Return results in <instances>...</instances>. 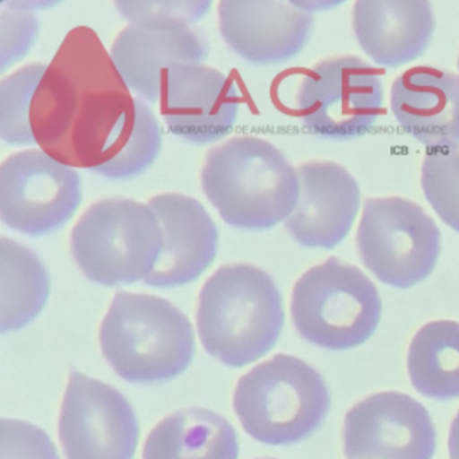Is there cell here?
Segmentation results:
<instances>
[{
    "mask_svg": "<svg viewBox=\"0 0 459 459\" xmlns=\"http://www.w3.org/2000/svg\"><path fill=\"white\" fill-rule=\"evenodd\" d=\"M95 33L68 34L39 82L30 109L37 143L64 165L92 169L125 149L136 99Z\"/></svg>",
    "mask_w": 459,
    "mask_h": 459,
    "instance_id": "1",
    "label": "cell"
},
{
    "mask_svg": "<svg viewBox=\"0 0 459 459\" xmlns=\"http://www.w3.org/2000/svg\"><path fill=\"white\" fill-rule=\"evenodd\" d=\"M201 184L221 219L238 230L275 228L299 200L297 170L278 147L257 136H236L213 147Z\"/></svg>",
    "mask_w": 459,
    "mask_h": 459,
    "instance_id": "2",
    "label": "cell"
},
{
    "mask_svg": "<svg viewBox=\"0 0 459 459\" xmlns=\"http://www.w3.org/2000/svg\"><path fill=\"white\" fill-rule=\"evenodd\" d=\"M286 321L273 279L251 264L219 268L201 289L197 329L204 348L230 368L267 356Z\"/></svg>",
    "mask_w": 459,
    "mask_h": 459,
    "instance_id": "3",
    "label": "cell"
},
{
    "mask_svg": "<svg viewBox=\"0 0 459 459\" xmlns=\"http://www.w3.org/2000/svg\"><path fill=\"white\" fill-rule=\"evenodd\" d=\"M99 340L107 361L130 383H168L181 376L195 356L192 322L155 295L117 292Z\"/></svg>",
    "mask_w": 459,
    "mask_h": 459,
    "instance_id": "4",
    "label": "cell"
},
{
    "mask_svg": "<svg viewBox=\"0 0 459 459\" xmlns=\"http://www.w3.org/2000/svg\"><path fill=\"white\" fill-rule=\"evenodd\" d=\"M233 408L249 437L265 445L289 446L318 431L332 408V394L318 370L281 353L238 380Z\"/></svg>",
    "mask_w": 459,
    "mask_h": 459,
    "instance_id": "5",
    "label": "cell"
},
{
    "mask_svg": "<svg viewBox=\"0 0 459 459\" xmlns=\"http://www.w3.org/2000/svg\"><path fill=\"white\" fill-rule=\"evenodd\" d=\"M162 246V230L152 209L130 198L93 204L71 233L74 262L91 281L101 286L146 281Z\"/></svg>",
    "mask_w": 459,
    "mask_h": 459,
    "instance_id": "6",
    "label": "cell"
},
{
    "mask_svg": "<svg viewBox=\"0 0 459 459\" xmlns=\"http://www.w3.org/2000/svg\"><path fill=\"white\" fill-rule=\"evenodd\" d=\"M383 302L359 268L330 257L306 271L291 295L298 333L326 351H345L367 342L377 330Z\"/></svg>",
    "mask_w": 459,
    "mask_h": 459,
    "instance_id": "7",
    "label": "cell"
},
{
    "mask_svg": "<svg viewBox=\"0 0 459 459\" xmlns=\"http://www.w3.org/2000/svg\"><path fill=\"white\" fill-rule=\"evenodd\" d=\"M357 248L377 281L408 290L434 273L442 238L419 204L402 197L369 198L357 230Z\"/></svg>",
    "mask_w": 459,
    "mask_h": 459,
    "instance_id": "8",
    "label": "cell"
},
{
    "mask_svg": "<svg viewBox=\"0 0 459 459\" xmlns=\"http://www.w3.org/2000/svg\"><path fill=\"white\" fill-rule=\"evenodd\" d=\"M297 111L319 138L349 141L365 135L384 112L381 71L354 56L321 61L300 80Z\"/></svg>",
    "mask_w": 459,
    "mask_h": 459,
    "instance_id": "9",
    "label": "cell"
},
{
    "mask_svg": "<svg viewBox=\"0 0 459 459\" xmlns=\"http://www.w3.org/2000/svg\"><path fill=\"white\" fill-rule=\"evenodd\" d=\"M82 201L77 171L44 150L17 152L0 166V216L22 235L57 232L74 219Z\"/></svg>",
    "mask_w": 459,
    "mask_h": 459,
    "instance_id": "10",
    "label": "cell"
},
{
    "mask_svg": "<svg viewBox=\"0 0 459 459\" xmlns=\"http://www.w3.org/2000/svg\"><path fill=\"white\" fill-rule=\"evenodd\" d=\"M58 434L68 459H133L141 427L122 392L74 369Z\"/></svg>",
    "mask_w": 459,
    "mask_h": 459,
    "instance_id": "11",
    "label": "cell"
},
{
    "mask_svg": "<svg viewBox=\"0 0 459 459\" xmlns=\"http://www.w3.org/2000/svg\"><path fill=\"white\" fill-rule=\"evenodd\" d=\"M342 437L349 459H432L437 451L429 411L402 392H378L353 405Z\"/></svg>",
    "mask_w": 459,
    "mask_h": 459,
    "instance_id": "12",
    "label": "cell"
},
{
    "mask_svg": "<svg viewBox=\"0 0 459 459\" xmlns=\"http://www.w3.org/2000/svg\"><path fill=\"white\" fill-rule=\"evenodd\" d=\"M163 120L187 143L206 146L232 133L241 99L230 77L203 64H174L162 91Z\"/></svg>",
    "mask_w": 459,
    "mask_h": 459,
    "instance_id": "13",
    "label": "cell"
},
{
    "mask_svg": "<svg viewBox=\"0 0 459 459\" xmlns=\"http://www.w3.org/2000/svg\"><path fill=\"white\" fill-rule=\"evenodd\" d=\"M219 28L228 47L255 65L292 60L305 50L314 31L310 13L291 2L224 0Z\"/></svg>",
    "mask_w": 459,
    "mask_h": 459,
    "instance_id": "14",
    "label": "cell"
},
{
    "mask_svg": "<svg viewBox=\"0 0 459 459\" xmlns=\"http://www.w3.org/2000/svg\"><path fill=\"white\" fill-rule=\"evenodd\" d=\"M297 173L299 200L286 220L287 232L305 248L334 249L359 214V184L346 169L330 160L303 163Z\"/></svg>",
    "mask_w": 459,
    "mask_h": 459,
    "instance_id": "15",
    "label": "cell"
},
{
    "mask_svg": "<svg viewBox=\"0 0 459 459\" xmlns=\"http://www.w3.org/2000/svg\"><path fill=\"white\" fill-rule=\"evenodd\" d=\"M162 230L163 246L144 283L174 289L197 281L214 262L219 230L203 204L178 193L155 195L149 203Z\"/></svg>",
    "mask_w": 459,
    "mask_h": 459,
    "instance_id": "16",
    "label": "cell"
},
{
    "mask_svg": "<svg viewBox=\"0 0 459 459\" xmlns=\"http://www.w3.org/2000/svg\"><path fill=\"white\" fill-rule=\"evenodd\" d=\"M391 108L400 127L431 150L459 147V76L416 66L394 80Z\"/></svg>",
    "mask_w": 459,
    "mask_h": 459,
    "instance_id": "17",
    "label": "cell"
},
{
    "mask_svg": "<svg viewBox=\"0 0 459 459\" xmlns=\"http://www.w3.org/2000/svg\"><path fill=\"white\" fill-rule=\"evenodd\" d=\"M351 25L359 47L376 65L396 69L426 53L437 21L431 4L424 0H359Z\"/></svg>",
    "mask_w": 459,
    "mask_h": 459,
    "instance_id": "18",
    "label": "cell"
},
{
    "mask_svg": "<svg viewBox=\"0 0 459 459\" xmlns=\"http://www.w3.org/2000/svg\"><path fill=\"white\" fill-rule=\"evenodd\" d=\"M208 45L192 28L147 29L130 25L112 44L115 68L131 92L146 103L162 98L166 72L174 64H203Z\"/></svg>",
    "mask_w": 459,
    "mask_h": 459,
    "instance_id": "19",
    "label": "cell"
},
{
    "mask_svg": "<svg viewBox=\"0 0 459 459\" xmlns=\"http://www.w3.org/2000/svg\"><path fill=\"white\" fill-rule=\"evenodd\" d=\"M240 443L230 420L203 407L166 416L143 447V459H238Z\"/></svg>",
    "mask_w": 459,
    "mask_h": 459,
    "instance_id": "20",
    "label": "cell"
},
{
    "mask_svg": "<svg viewBox=\"0 0 459 459\" xmlns=\"http://www.w3.org/2000/svg\"><path fill=\"white\" fill-rule=\"evenodd\" d=\"M0 329L2 333L22 329L47 306L50 276L39 257L22 244L0 240Z\"/></svg>",
    "mask_w": 459,
    "mask_h": 459,
    "instance_id": "21",
    "label": "cell"
},
{
    "mask_svg": "<svg viewBox=\"0 0 459 459\" xmlns=\"http://www.w3.org/2000/svg\"><path fill=\"white\" fill-rule=\"evenodd\" d=\"M407 369L413 388L432 400L459 397V322L437 319L413 335Z\"/></svg>",
    "mask_w": 459,
    "mask_h": 459,
    "instance_id": "22",
    "label": "cell"
},
{
    "mask_svg": "<svg viewBox=\"0 0 459 459\" xmlns=\"http://www.w3.org/2000/svg\"><path fill=\"white\" fill-rule=\"evenodd\" d=\"M47 69L45 64H29L0 82V136L12 146L37 144L30 109Z\"/></svg>",
    "mask_w": 459,
    "mask_h": 459,
    "instance_id": "23",
    "label": "cell"
},
{
    "mask_svg": "<svg viewBox=\"0 0 459 459\" xmlns=\"http://www.w3.org/2000/svg\"><path fill=\"white\" fill-rule=\"evenodd\" d=\"M135 127L125 149L117 158L92 169L112 181H126L146 173L162 152V131L154 112L142 99H136Z\"/></svg>",
    "mask_w": 459,
    "mask_h": 459,
    "instance_id": "24",
    "label": "cell"
},
{
    "mask_svg": "<svg viewBox=\"0 0 459 459\" xmlns=\"http://www.w3.org/2000/svg\"><path fill=\"white\" fill-rule=\"evenodd\" d=\"M420 184L437 216L459 233V147L427 152Z\"/></svg>",
    "mask_w": 459,
    "mask_h": 459,
    "instance_id": "25",
    "label": "cell"
},
{
    "mask_svg": "<svg viewBox=\"0 0 459 459\" xmlns=\"http://www.w3.org/2000/svg\"><path fill=\"white\" fill-rule=\"evenodd\" d=\"M212 2L195 0H152V2H117V9L131 25L147 29L190 28L205 17Z\"/></svg>",
    "mask_w": 459,
    "mask_h": 459,
    "instance_id": "26",
    "label": "cell"
},
{
    "mask_svg": "<svg viewBox=\"0 0 459 459\" xmlns=\"http://www.w3.org/2000/svg\"><path fill=\"white\" fill-rule=\"evenodd\" d=\"M0 459H61L49 435L36 424L4 419L0 424Z\"/></svg>",
    "mask_w": 459,
    "mask_h": 459,
    "instance_id": "27",
    "label": "cell"
},
{
    "mask_svg": "<svg viewBox=\"0 0 459 459\" xmlns=\"http://www.w3.org/2000/svg\"><path fill=\"white\" fill-rule=\"evenodd\" d=\"M0 20V52H2V72L10 65L22 60L39 37V23L33 10L21 4H10Z\"/></svg>",
    "mask_w": 459,
    "mask_h": 459,
    "instance_id": "28",
    "label": "cell"
},
{
    "mask_svg": "<svg viewBox=\"0 0 459 459\" xmlns=\"http://www.w3.org/2000/svg\"><path fill=\"white\" fill-rule=\"evenodd\" d=\"M448 454H450V459H459V411L448 432Z\"/></svg>",
    "mask_w": 459,
    "mask_h": 459,
    "instance_id": "29",
    "label": "cell"
},
{
    "mask_svg": "<svg viewBox=\"0 0 459 459\" xmlns=\"http://www.w3.org/2000/svg\"><path fill=\"white\" fill-rule=\"evenodd\" d=\"M458 69H459V56H458Z\"/></svg>",
    "mask_w": 459,
    "mask_h": 459,
    "instance_id": "30",
    "label": "cell"
},
{
    "mask_svg": "<svg viewBox=\"0 0 459 459\" xmlns=\"http://www.w3.org/2000/svg\"><path fill=\"white\" fill-rule=\"evenodd\" d=\"M265 459H273V458H265Z\"/></svg>",
    "mask_w": 459,
    "mask_h": 459,
    "instance_id": "31",
    "label": "cell"
}]
</instances>
